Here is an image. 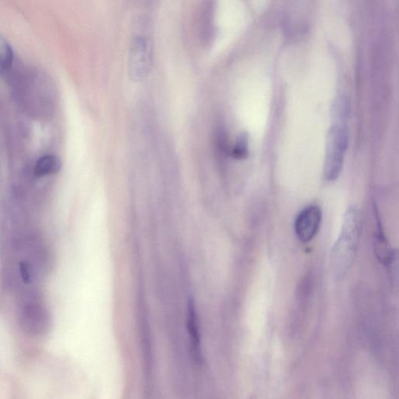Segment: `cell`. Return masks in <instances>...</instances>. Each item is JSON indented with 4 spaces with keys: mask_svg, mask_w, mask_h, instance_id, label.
<instances>
[{
    "mask_svg": "<svg viewBox=\"0 0 399 399\" xmlns=\"http://www.w3.org/2000/svg\"><path fill=\"white\" fill-rule=\"evenodd\" d=\"M345 121H336L327 134L324 174L329 181H334L340 176L347 150L349 132Z\"/></svg>",
    "mask_w": 399,
    "mask_h": 399,
    "instance_id": "cell-2",
    "label": "cell"
},
{
    "mask_svg": "<svg viewBox=\"0 0 399 399\" xmlns=\"http://www.w3.org/2000/svg\"><path fill=\"white\" fill-rule=\"evenodd\" d=\"M360 216L356 207L345 214L341 230L331 253V269L337 279L342 278L350 269L355 258L360 236Z\"/></svg>",
    "mask_w": 399,
    "mask_h": 399,
    "instance_id": "cell-1",
    "label": "cell"
},
{
    "mask_svg": "<svg viewBox=\"0 0 399 399\" xmlns=\"http://www.w3.org/2000/svg\"><path fill=\"white\" fill-rule=\"evenodd\" d=\"M248 154V142L246 135H241L238 139L232 154L236 158H244Z\"/></svg>",
    "mask_w": 399,
    "mask_h": 399,
    "instance_id": "cell-10",
    "label": "cell"
},
{
    "mask_svg": "<svg viewBox=\"0 0 399 399\" xmlns=\"http://www.w3.org/2000/svg\"><path fill=\"white\" fill-rule=\"evenodd\" d=\"M154 48L150 39L136 35L128 52V71L131 79L140 81L150 72L153 64Z\"/></svg>",
    "mask_w": 399,
    "mask_h": 399,
    "instance_id": "cell-3",
    "label": "cell"
},
{
    "mask_svg": "<svg viewBox=\"0 0 399 399\" xmlns=\"http://www.w3.org/2000/svg\"><path fill=\"white\" fill-rule=\"evenodd\" d=\"M200 43L209 46L214 38V6L213 0H204L200 5L196 21Z\"/></svg>",
    "mask_w": 399,
    "mask_h": 399,
    "instance_id": "cell-6",
    "label": "cell"
},
{
    "mask_svg": "<svg viewBox=\"0 0 399 399\" xmlns=\"http://www.w3.org/2000/svg\"><path fill=\"white\" fill-rule=\"evenodd\" d=\"M323 213L318 206H309L298 214L295 222L296 234L302 243L314 239L320 228Z\"/></svg>",
    "mask_w": 399,
    "mask_h": 399,
    "instance_id": "cell-5",
    "label": "cell"
},
{
    "mask_svg": "<svg viewBox=\"0 0 399 399\" xmlns=\"http://www.w3.org/2000/svg\"><path fill=\"white\" fill-rule=\"evenodd\" d=\"M61 158L52 154L40 158L35 163L34 174L38 178L58 174L62 168Z\"/></svg>",
    "mask_w": 399,
    "mask_h": 399,
    "instance_id": "cell-7",
    "label": "cell"
},
{
    "mask_svg": "<svg viewBox=\"0 0 399 399\" xmlns=\"http://www.w3.org/2000/svg\"><path fill=\"white\" fill-rule=\"evenodd\" d=\"M22 329L28 335L38 336L49 329L50 315L43 303L32 296L23 303L19 312Z\"/></svg>",
    "mask_w": 399,
    "mask_h": 399,
    "instance_id": "cell-4",
    "label": "cell"
},
{
    "mask_svg": "<svg viewBox=\"0 0 399 399\" xmlns=\"http://www.w3.org/2000/svg\"><path fill=\"white\" fill-rule=\"evenodd\" d=\"M15 63L13 48L7 39L0 37V75H8Z\"/></svg>",
    "mask_w": 399,
    "mask_h": 399,
    "instance_id": "cell-9",
    "label": "cell"
},
{
    "mask_svg": "<svg viewBox=\"0 0 399 399\" xmlns=\"http://www.w3.org/2000/svg\"><path fill=\"white\" fill-rule=\"evenodd\" d=\"M188 330L190 342L192 344V354L196 362H201V354L200 347V336L198 323L196 320V314L192 303H190L188 309Z\"/></svg>",
    "mask_w": 399,
    "mask_h": 399,
    "instance_id": "cell-8",
    "label": "cell"
}]
</instances>
